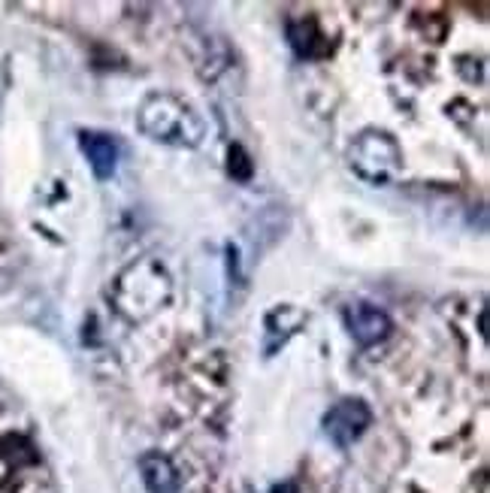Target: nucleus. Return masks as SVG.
Wrapping results in <instances>:
<instances>
[{"instance_id": "nucleus-9", "label": "nucleus", "mask_w": 490, "mask_h": 493, "mask_svg": "<svg viewBox=\"0 0 490 493\" xmlns=\"http://www.w3.org/2000/svg\"><path fill=\"white\" fill-rule=\"evenodd\" d=\"M288 39H291V46H294V52L300 55V58H324V55L330 52L327 37L321 34V28H318V21L315 19L291 21Z\"/></svg>"}, {"instance_id": "nucleus-7", "label": "nucleus", "mask_w": 490, "mask_h": 493, "mask_svg": "<svg viewBox=\"0 0 490 493\" xmlns=\"http://www.w3.org/2000/svg\"><path fill=\"white\" fill-rule=\"evenodd\" d=\"M137 466H139L142 484H146L148 493H179L182 475L167 455H161V451H146V455H139Z\"/></svg>"}, {"instance_id": "nucleus-8", "label": "nucleus", "mask_w": 490, "mask_h": 493, "mask_svg": "<svg viewBox=\"0 0 490 493\" xmlns=\"http://www.w3.org/2000/svg\"><path fill=\"white\" fill-rule=\"evenodd\" d=\"M79 149L89 157L91 170L97 179H113L118 166V146L115 140L104 131H79Z\"/></svg>"}, {"instance_id": "nucleus-6", "label": "nucleus", "mask_w": 490, "mask_h": 493, "mask_svg": "<svg viewBox=\"0 0 490 493\" xmlns=\"http://www.w3.org/2000/svg\"><path fill=\"white\" fill-rule=\"evenodd\" d=\"M306 324V312L291 303L275 306L270 315L264 318V354L273 357L279 348L288 342L294 333Z\"/></svg>"}, {"instance_id": "nucleus-10", "label": "nucleus", "mask_w": 490, "mask_h": 493, "mask_svg": "<svg viewBox=\"0 0 490 493\" xmlns=\"http://www.w3.org/2000/svg\"><path fill=\"white\" fill-rule=\"evenodd\" d=\"M227 170H231V176L236 182H249L255 176V164H251V157L242 146H231V152H227Z\"/></svg>"}, {"instance_id": "nucleus-5", "label": "nucleus", "mask_w": 490, "mask_h": 493, "mask_svg": "<svg viewBox=\"0 0 490 493\" xmlns=\"http://www.w3.org/2000/svg\"><path fill=\"white\" fill-rule=\"evenodd\" d=\"M342 318H345V327H349L354 342L363 345V348L378 345V342L391 336V330H393V324H391V318H387V312H382V309L373 306V303H351V306H345Z\"/></svg>"}, {"instance_id": "nucleus-4", "label": "nucleus", "mask_w": 490, "mask_h": 493, "mask_svg": "<svg viewBox=\"0 0 490 493\" xmlns=\"http://www.w3.org/2000/svg\"><path fill=\"white\" fill-rule=\"evenodd\" d=\"M373 424V409L363 400H339L330 405V412L324 415V436L336 445V448H351L363 433Z\"/></svg>"}, {"instance_id": "nucleus-11", "label": "nucleus", "mask_w": 490, "mask_h": 493, "mask_svg": "<svg viewBox=\"0 0 490 493\" xmlns=\"http://www.w3.org/2000/svg\"><path fill=\"white\" fill-rule=\"evenodd\" d=\"M266 493H297V484L294 481H282V484H273Z\"/></svg>"}, {"instance_id": "nucleus-2", "label": "nucleus", "mask_w": 490, "mask_h": 493, "mask_svg": "<svg viewBox=\"0 0 490 493\" xmlns=\"http://www.w3.org/2000/svg\"><path fill=\"white\" fill-rule=\"evenodd\" d=\"M170 300V276L157 260H139L131 264L115 278V303L118 312L131 321H142L157 312Z\"/></svg>"}, {"instance_id": "nucleus-1", "label": "nucleus", "mask_w": 490, "mask_h": 493, "mask_svg": "<svg viewBox=\"0 0 490 493\" xmlns=\"http://www.w3.org/2000/svg\"><path fill=\"white\" fill-rule=\"evenodd\" d=\"M137 127L148 140L176 149H197L207 137V122L188 100L167 91H155L139 103Z\"/></svg>"}, {"instance_id": "nucleus-3", "label": "nucleus", "mask_w": 490, "mask_h": 493, "mask_svg": "<svg viewBox=\"0 0 490 493\" xmlns=\"http://www.w3.org/2000/svg\"><path fill=\"white\" fill-rule=\"evenodd\" d=\"M349 164L369 185H391L402 170V149L387 131H363L349 146Z\"/></svg>"}]
</instances>
